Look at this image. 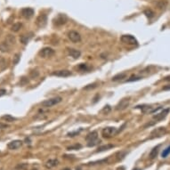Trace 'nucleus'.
<instances>
[{
    "label": "nucleus",
    "mask_w": 170,
    "mask_h": 170,
    "mask_svg": "<svg viewBox=\"0 0 170 170\" xmlns=\"http://www.w3.org/2000/svg\"><path fill=\"white\" fill-rule=\"evenodd\" d=\"M68 53H69V55L70 56L74 58V59H78L81 55L80 51H78L77 49H74V48H68Z\"/></svg>",
    "instance_id": "nucleus-15"
},
{
    "label": "nucleus",
    "mask_w": 170,
    "mask_h": 170,
    "mask_svg": "<svg viewBox=\"0 0 170 170\" xmlns=\"http://www.w3.org/2000/svg\"><path fill=\"white\" fill-rule=\"evenodd\" d=\"M119 131L116 128V127H112V126H109V127H105L103 129L102 131V135L103 137L105 138H111L112 136H115Z\"/></svg>",
    "instance_id": "nucleus-3"
},
{
    "label": "nucleus",
    "mask_w": 170,
    "mask_h": 170,
    "mask_svg": "<svg viewBox=\"0 0 170 170\" xmlns=\"http://www.w3.org/2000/svg\"><path fill=\"white\" fill-rule=\"evenodd\" d=\"M169 154H170V145L169 147H167V148L163 151V152L161 153V157L165 159V158H167Z\"/></svg>",
    "instance_id": "nucleus-26"
},
{
    "label": "nucleus",
    "mask_w": 170,
    "mask_h": 170,
    "mask_svg": "<svg viewBox=\"0 0 170 170\" xmlns=\"http://www.w3.org/2000/svg\"><path fill=\"white\" fill-rule=\"evenodd\" d=\"M52 75L56 76V77H61V78H67V77H69L71 75V72L69 70H67V69H61V70L54 71L52 73Z\"/></svg>",
    "instance_id": "nucleus-12"
},
{
    "label": "nucleus",
    "mask_w": 170,
    "mask_h": 170,
    "mask_svg": "<svg viewBox=\"0 0 170 170\" xmlns=\"http://www.w3.org/2000/svg\"><path fill=\"white\" fill-rule=\"evenodd\" d=\"M112 148H114V145L112 144H106V145H103L100 146L97 150V152H104V151H108Z\"/></svg>",
    "instance_id": "nucleus-19"
},
{
    "label": "nucleus",
    "mask_w": 170,
    "mask_h": 170,
    "mask_svg": "<svg viewBox=\"0 0 170 170\" xmlns=\"http://www.w3.org/2000/svg\"><path fill=\"white\" fill-rule=\"evenodd\" d=\"M9 49H10V47H9V45H8V43L6 42H3L1 45H0V50L2 51V52H8L9 51Z\"/></svg>",
    "instance_id": "nucleus-21"
},
{
    "label": "nucleus",
    "mask_w": 170,
    "mask_h": 170,
    "mask_svg": "<svg viewBox=\"0 0 170 170\" xmlns=\"http://www.w3.org/2000/svg\"><path fill=\"white\" fill-rule=\"evenodd\" d=\"M21 145H22V142H21V141H20V140H14V141L10 142V143L7 144V147H8L10 150H16V149L21 148Z\"/></svg>",
    "instance_id": "nucleus-13"
},
{
    "label": "nucleus",
    "mask_w": 170,
    "mask_h": 170,
    "mask_svg": "<svg viewBox=\"0 0 170 170\" xmlns=\"http://www.w3.org/2000/svg\"><path fill=\"white\" fill-rule=\"evenodd\" d=\"M30 38H31V36L27 37V35H22V36L21 37L20 40H21V42L23 45H26V44L29 42V40H30Z\"/></svg>",
    "instance_id": "nucleus-24"
},
{
    "label": "nucleus",
    "mask_w": 170,
    "mask_h": 170,
    "mask_svg": "<svg viewBox=\"0 0 170 170\" xmlns=\"http://www.w3.org/2000/svg\"><path fill=\"white\" fill-rule=\"evenodd\" d=\"M21 15H22L24 18H26V19H30V17L33 16V14H34V10H33L32 8L26 7V8L21 9Z\"/></svg>",
    "instance_id": "nucleus-11"
},
{
    "label": "nucleus",
    "mask_w": 170,
    "mask_h": 170,
    "mask_svg": "<svg viewBox=\"0 0 170 170\" xmlns=\"http://www.w3.org/2000/svg\"><path fill=\"white\" fill-rule=\"evenodd\" d=\"M79 132H73V133H69L68 134V136H75L76 135H78Z\"/></svg>",
    "instance_id": "nucleus-36"
},
{
    "label": "nucleus",
    "mask_w": 170,
    "mask_h": 170,
    "mask_svg": "<svg viewBox=\"0 0 170 170\" xmlns=\"http://www.w3.org/2000/svg\"><path fill=\"white\" fill-rule=\"evenodd\" d=\"M78 69H81L82 71H86V70L89 69V68L87 67V65H86V64H84V63H81V64L78 66Z\"/></svg>",
    "instance_id": "nucleus-29"
},
{
    "label": "nucleus",
    "mask_w": 170,
    "mask_h": 170,
    "mask_svg": "<svg viewBox=\"0 0 170 170\" xmlns=\"http://www.w3.org/2000/svg\"><path fill=\"white\" fill-rule=\"evenodd\" d=\"M8 126H9L8 125H6V124H3V123L0 122V129H5V128H7Z\"/></svg>",
    "instance_id": "nucleus-34"
},
{
    "label": "nucleus",
    "mask_w": 170,
    "mask_h": 170,
    "mask_svg": "<svg viewBox=\"0 0 170 170\" xmlns=\"http://www.w3.org/2000/svg\"><path fill=\"white\" fill-rule=\"evenodd\" d=\"M169 112L170 109H164V110H163L162 112H160V113L154 115V116H153V119H154L155 121L153 122V124H154V123H157V122H159V121H160V120H162L163 118H165Z\"/></svg>",
    "instance_id": "nucleus-8"
},
{
    "label": "nucleus",
    "mask_w": 170,
    "mask_h": 170,
    "mask_svg": "<svg viewBox=\"0 0 170 170\" xmlns=\"http://www.w3.org/2000/svg\"><path fill=\"white\" fill-rule=\"evenodd\" d=\"M68 38L69 39L73 42V43H78L81 41V36L80 34L76 31V30H70L69 33H68Z\"/></svg>",
    "instance_id": "nucleus-5"
},
{
    "label": "nucleus",
    "mask_w": 170,
    "mask_h": 170,
    "mask_svg": "<svg viewBox=\"0 0 170 170\" xmlns=\"http://www.w3.org/2000/svg\"><path fill=\"white\" fill-rule=\"evenodd\" d=\"M63 170H70V169H64Z\"/></svg>",
    "instance_id": "nucleus-39"
},
{
    "label": "nucleus",
    "mask_w": 170,
    "mask_h": 170,
    "mask_svg": "<svg viewBox=\"0 0 170 170\" xmlns=\"http://www.w3.org/2000/svg\"><path fill=\"white\" fill-rule=\"evenodd\" d=\"M47 14L45 13H42L40 14L38 18H37V25L39 27V28H44L46 25H47Z\"/></svg>",
    "instance_id": "nucleus-9"
},
{
    "label": "nucleus",
    "mask_w": 170,
    "mask_h": 170,
    "mask_svg": "<svg viewBox=\"0 0 170 170\" xmlns=\"http://www.w3.org/2000/svg\"><path fill=\"white\" fill-rule=\"evenodd\" d=\"M55 55V50L51 47H45L39 52V55L42 58H49Z\"/></svg>",
    "instance_id": "nucleus-7"
},
{
    "label": "nucleus",
    "mask_w": 170,
    "mask_h": 170,
    "mask_svg": "<svg viewBox=\"0 0 170 170\" xmlns=\"http://www.w3.org/2000/svg\"><path fill=\"white\" fill-rule=\"evenodd\" d=\"M19 61H20V55L17 54V55H15V56L13 57V64H17L19 62Z\"/></svg>",
    "instance_id": "nucleus-33"
},
{
    "label": "nucleus",
    "mask_w": 170,
    "mask_h": 170,
    "mask_svg": "<svg viewBox=\"0 0 170 170\" xmlns=\"http://www.w3.org/2000/svg\"><path fill=\"white\" fill-rule=\"evenodd\" d=\"M21 26H22V24H21V23L17 22V23H14V24L12 26L11 30H12L13 32H18V31L20 30V29L21 28Z\"/></svg>",
    "instance_id": "nucleus-22"
},
{
    "label": "nucleus",
    "mask_w": 170,
    "mask_h": 170,
    "mask_svg": "<svg viewBox=\"0 0 170 170\" xmlns=\"http://www.w3.org/2000/svg\"><path fill=\"white\" fill-rule=\"evenodd\" d=\"M142 78L141 77H137V76H132L130 77L126 82H132V81H136V80H140Z\"/></svg>",
    "instance_id": "nucleus-28"
},
{
    "label": "nucleus",
    "mask_w": 170,
    "mask_h": 170,
    "mask_svg": "<svg viewBox=\"0 0 170 170\" xmlns=\"http://www.w3.org/2000/svg\"><path fill=\"white\" fill-rule=\"evenodd\" d=\"M111 111H112V108L108 105V106H105V107L103 109L102 112H103V113H105V114H108L109 112H111Z\"/></svg>",
    "instance_id": "nucleus-31"
},
{
    "label": "nucleus",
    "mask_w": 170,
    "mask_h": 170,
    "mask_svg": "<svg viewBox=\"0 0 170 170\" xmlns=\"http://www.w3.org/2000/svg\"><path fill=\"white\" fill-rule=\"evenodd\" d=\"M129 103H130V101L128 98H125V99H122L116 106V110L117 111H123L125 109H126L128 106H129Z\"/></svg>",
    "instance_id": "nucleus-10"
},
{
    "label": "nucleus",
    "mask_w": 170,
    "mask_h": 170,
    "mask_svg": "<svg viewBox=\"0 0 170 170\" xmlns=\"http://www.w3.org/2000/svg\"><path fill=\"white\" fill-rule=\"evenodd\" d=\"M120 40L125 43V44H128V45H135L137 46L138 45V42L136 40L135 38H134L133 36L131 35H123L121 38H120Z\"/></svg>",
    "instance_id": "nucleus-4"
},
{
    "label": "nucleus",
    "mask_w": 170,
    "mask_h": 170,
    "mask_svg": "<svg viewBox=\"0 0 170 170\" xmlns=\"http://www.w3.org/2000/svg\"><path fill=\"white\" fill-rule=\"evenodd\" d=\"M66 21H67V17H66L65 15H62V14L58 15L56 18L55 19V23L56 25H58V26L66 23Z\"/></svg>",
    "instance_id": "nucleus-14"
},
{
    "label": "nucleus",
    "mask_w": 170,
    "mask_h": 170,
    "mask_svg": "<svg viewBox=\"0 0 170 170\" xmlns=\"http://www.w3.org/2000/svg\"><path fill=\"white\" fill-rule=\"evenodd\" d=\"M163 90H170V85H167L163 87Z\"/></svg>",
    "instance_id": "nucleus-37"
},
{
    "label": "nucleus",
    "mask_w": 170,
    "mask_h": 170,
    "mask_svg": "<svg viewBox=\"0 0 170 170\" xmlns=\"http://www.w3.org/2000/svg\"><path fill=\"white\" fill-rule=\"evenodd\" d=\"M95 87H96V84H92V85H88V86H85L84 87V90H89V89H93V88H95Z\"/></svg>",
    "instance_id": "nucleus-32"
},
{
    "label": "nucleus",
    "mask_w": 170,
    "mask_h": 170,
    "mask_svg": "<svg viewBox=\"0 0 170 170\" xmlns=\"http://www.w3.org/2000/svg\"><path fill=\"white\" fill-rule=\"evenodd\" d=\"M133 170H141V169H133Z\"/></svg>",
    "instance_id": "nucleus-40"
},
{
    "label": "nucleus",
    "mask_w": 170,
    "mask_h": 170,
    "mask_svg": "<svg viewBox=\"0 0 170 170\" xmlns=\"http://www.w3.org/2000/svg\"><path fill=\"white\" fill-rule=\"evenodd\" d=\"M144 14H145L149 19H151V18H152V17L154 16V13H153V11L151 10V9H147V10H145V11H144Z\"/></svg>",
    "instance_id": "nucleus-25"
},
{
    "label": "nucleus",
    "mask_w": 170,
    "mask_h": 170,
    "mask_svg": "<svg viewBox=\"0 0 170 170\" xmlns=\"http://www.w3.org/2000/svg\"><path fill=\"white\" fill-rule=\"evenodd\" d=\"M167 4L168 2L166 0H160L158 3H157V6L160 8V9H163L167 6Z\"/></svg>",
    "instance_id": "nucleus-23"
},
{
    "label": "nucleus",
    "mask_w": 170,
    "mask_h": 170,
    "mask_svg": "<svg viewBox=\"0 0 170 170\" xmlns=\"http://www.w3.org/2000/svg\"><path fill=\"white\" fill-rule=\"evenodd\" d=\"M159 149H160V145L154 147V148L152 150L151 153H150V158H151L152 160H153V159H155V158L157 157V155H158V153H159Z\"/></svg>",
    "instance_id": "nucleus-18"
},
{
    "label": "nucleus",
    "mask_w": 170,
    "mask_h": 170,
    "mask_svg": "<svg viewBox=\"0 0 170 170\" xmlns=\"http://www.w3.org/2000/svg\"><path fill=\"white\" fill-rule=\"evenodd\" d=\"M6 95V90L5 89H0V97Z\"/></svg>",
    "instance_id": "nucleus-35"
},
{
    "label": "nucleus",
    "mask_w": 170,
    "mask_h": 170,
    "mask_svg": "<svg viewBox=\"0 0 170 170\" xmlns=\"http://www.w3.org/2000/svg\"><path fill=\"white\" fill-rule=\"evenodd\" d=\"M167 134V129L166 127H158L154 129L152 134H151V138H155V137H161L164 135Z\"/></svg>",
    "instance_id": "nucleus-6"
},
{
    "label": "nucleus",
    "mask_w": 170,
    "mask_h": 170,
    "mask_svg": "<svg viewBox=\"0 0 170 170\" xmlns=\"http://www.w3.org/2000/svg\"><path fill=\"white\" fill-rule=\"evenodd\" d=\"M61 100H62L61 97H54V98L47 99V100L42 102L41 105L44 108H50V107H53V106L56 105L58 103H60L61 102Z\"/></svg>",
    "instance_id": "nucleus-2"
},
{
    "label": "nucleus",
    "mask_w": 170,
    "mask_h": 170,
    "mask_svg": "<svg viewBox=\"0 0 170 170\" xmlns=\"http://www.w3.org/2000/svg\"><path fill=\"white\" fill-rule=\"evenodd\" d=\"M126 78V73L123 72V73H118L117 75H115L112 78V81H118V80H123L124 78Z\"/></svg>",
    "instance_id": "nucleus-17"
},
{
    "label": "nucleus",
    "mask_w": 170,
    "mask_h": 170,
    "mask_svg": "<svg viewBox=\"0 0 170 170\" xmlns=\"http://www.w3.org/2000/svg\"><path fill=\"white\" fill-rule=\"evenodd\" d=\"M59 161L57 160H49L47 163H46V167L47 169H52V168H55L58 165Z\"/></svg>",
    "instance_id": "nucleus-16"
},
{
    "label": "nucleus",
    "mask_w": 170,
    "mask_h": 170,
    "mask_svg": "<svg viewBox=\"0 0 170 170\" xmlns=\"http://www.w3.org/2000/svg\"><path fill=\"white\" fill-rule=\"evenodd\" d=\"M6 67V61L4 60V58L0 56V69H4Z\"/></svg>",
    "instance_id": "nucleus-27"
},
{
    "label": "nucleus",
    "mask_w": 170,
    "mask_h": 170,
    "mask_svg": "<svg viewBox=\"0 0 170 170\" xmlns=\"http://www.w3.org/2000/svg\"><path fill=\"white\" fill-rule=\"evenodd\" d=\"M81 145L80 144H75V145H73V146H70V147H68V150L69 151H71V150H79V149H81Z\"/></svg>",
    "instance_id": "nucleus-30"
},
{
    "label": "nucleus",
    "mask_w": 170,
    "mask_h": 170,
    "mask_svg": "<svg viewBox=\"0 0 170 170\" xmlns=\"http://www.w3.org/2000/svg\"><path fill=\"white\" fill-rule=\"evenodd\" d=\"M2 119L5 120L7 122H13V121L16 120V118H14V117H13V116H11L9 114H6V115L2 116Z\"/></svg>",
    "instance_id": "nucleus-20"
},
{
    "label": "nucleus",
    "mask_w": 170,
    "mask_h": 170,
    "mask_svg": "<svg viewBox=\"0 0 170 170\" xmlns=\"http://www.w3.org/2000/svg\"><path fill=\"white\" fill-rule=\"evenodd\" d=\"M164 80H165V81H170V75L169 76H167V77L164 78Z\"/></svg>",
    "instance_id": "nucleus-38"
},
{
    "label": "nucleus",
    "mask_w": 170,
    "mask_h": 170,
    "mask_svg": "<svg viewBox=\"0 0 170 170\" xmlns=\"http://www.w3.org/2000/svg\"><path fill=\"white\" fill-rule=\"evenodd\" d=\"M86 140L88 142V143H87L88 147H93V146L96 145L98 143H100V140H98V133L96 131H93V132L89 133L86 135Z\"/></svg>",
    "instance_id": "nucleus-1"
}]
</instances>
